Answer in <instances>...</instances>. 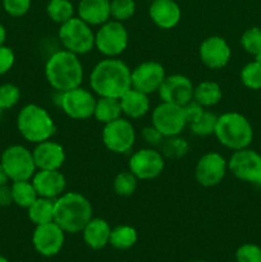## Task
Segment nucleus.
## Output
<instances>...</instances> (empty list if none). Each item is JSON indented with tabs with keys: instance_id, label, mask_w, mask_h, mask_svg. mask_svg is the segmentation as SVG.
Returning <instances> with one entry per match:
<instances>
[{
	"instance_id": "obj_1",
	"label": "nucleus",
	"mask_w": 261,
	"mask_h": 262,
	"mask_svg": "<svg viewBox=\"0 0 261 262\" xmlns=\"http://www.w3.org/2000/svg\"><path fill=\"white\" fill-rule=\"evenodd\" d=\"M90 87L99 97L120 99L132 87L129 67L118 58L102 59L92 68Z\"/></svg>"
},
{
	"instance_id": "obj_2",
	"label": "nucleus",
	"mask_w": 261,
	"mask_h": 262,
	"mask_svg": "<svg viewBox=\"0 0 261 262\" xmlns=\"http://www.w3.org/2000/svg\"><path fill=\"white\" fill-rule=\"evenodd\" d=\"M83 66L78 55L68 50L55 51L45 64V78L58 92L77 89L83 82Z\"/></svg>"
},
{
	"instance_id": "obj_3",
	"label": "nucleus",
	"mask_w": 261,
	"mask_h": 262,
	"mask_svg": "<svg viewBox=\"0 0 261 262\" xmlns=\"http://www.w3.org/2000/svg\"><path fill=\"white\" fill-rule=\"evenodd\" d=\"M94 217V209L83 194L78 192H64L54 204V222L66 233L76 234L83 230Z\"/></svg>"
},
{
	"instance_id": "obj_4",
	"label": "nucleus",
	"mask_w": 261,
	"mask_h": 262,
	"mask_svg": "<svg viewBox=\"0 0 261 262\" xmlns=\"http://www.w3.org/2000/svg\"><path fill=\"white\" fill-rule=\"evenodd\" d=\"M17 128L26 141L35 145L51 140L56 132V124L51 115L37 104H27L19 110Z\"/></svg>"
},
{
	"instance_id": "obj_5",
	"label": "nucleus",
	"mask_w": 261,
	"mask_h": 262,
	"mask_svg": "<svg viewBox=\"0 0 261 262\" xmlns=\"http://www.w3.org/2000/svg\"><path fill=\"white\" fill-rule=\"evenodd\" d=\"M214 136L220 145L237 151L251 145L253 140V129L250 120L245 115L229 112L217 117Z\"/></svg>"
},
{
	"instance_id": "obj_6",
	"label": "nucleus",
	"mask_w": 261,
	"mask_h": 262,
	"mask_svg": "<svg viewBox=\"0 0 261 262\" xmlns=\"http://www.w3.org/2000/svg\"><path fill=\"white\" fill-rule=\"evenodd\" d=\"M59 41L64 50L84 55L95 48V33L91 26L79 17H73L59 27Z\"/></svg>"
},
{
	"instance_id": "obj_7",
	"label": "nucleus",
	"mask_w": 261,
	"mask_h": 262,
	"mask_svg": "<svg viewBox=\"0 0 261 262\" xmlns=\"http://www.w3.org/2000/svg\"><path fill=\"white\" fill-rule=\"evenodd\" d=\"M129 42V35L123 22L109 19L99 26L95 33V48L106 58H118L125 51Z\"/></svg>"
},
{
	"instance_id": "obj_8",
	"label": "nucleus",
	"mask_w": 261,
	"mask_h": 262,
	"mask_svg": "<svg viewBox=\"0 0 261 262\" xmlns=\"http://www.w3.org/2000/svg\"><path fill=\"white\" fill-rule=\"evenodd\" d=\"M0 163L12 182L31 181L33 174L37 171L32 151L22 145H12L5 148Z\"/></svg>"
},
{
	"instance_id": "obj_9",
	"label": "nucleus",
	"mask_w": 261,
	"mask_h": 262,
	"mask_svg": "<svg viewBox=\"0 0 261 262\" xmlns=\"http://www.w3.org/2000/svg\"><path fill=\"white\" fill-rule=\"evenodd\" d=\"M102 143L113 154H127L136 142V130L132 123L120 117L104 124L101 133Z\"/></svg>"
},
{
	"instance_id": "obj_10",
	"label": "nucleus",
	"mask_w": 261,
	"mask_h": 262,
	"mask_svg": "<svg viewBox=\"0 0 261 262\" xmlns=\"http://www.w3.org/2000/svg\"><path fill=\"white\" fill-rule=\"evenodd\" d=\"M95 104L96 99L94 94L81 86L60 92L59 96V106L64 114L76 120H84L94 117Z\"/></svg>"
},
{
	"instance_id": "obj_11",
	"label": "nucleus",
	"mask_w": 261,
	"mask_h": 262,
	"mask_svg": "<svg viewBox=\"0 0 261 262\" xmlns=\"http://www.w3.org/2000/svg\"><path fill=\"white\" fill-rule=\"evenodd\" d=\"M165 168V159L160 151L153 147L141 148L130 155L128 170L141 181H151L161 176Z\"/></svg>"
},
{
	"instance_id": "obj_12",
	"label": "nucleus",
	"mask_w": 261,
	"mask_h": 262,
	"mask_svg": "<svg viewBox=\"0 0 261 262\" xmlns=\"http://www.w3.org/2000/svg\"><path fill=\"white\" fill-rule=\"evenodd\" d=\"M151 124L164 136H179L187 127L183 107L161 101L151 114Z\"/></svg>"
},
{
	"instance_id": "obj_13",
	"label": "nucleus",
	"mask_w": 261,
	"mask_h": 262,
	"mask_svg": "<svg viewBox=\"0 0 261 262\" xmlns=\"http://www.w3.org/2000/svg\"><path fill=\"white\" fill-rule=\"evenodd\" d=\"M228 169L240 181L261 184V155L246 147L233 152L228 161Z\"/></svg>"
},
{
	"instance_id": "obj_14",
	"label": "nucleus",
	"mask_w": 261,
	"mask_h": 262,
	"mask_svg": "<svg viewBox=\"0 0 261 262\" xmlns=\"http://www.w3.org/2000/svg\"><path fill=\"white\" fill-rule=\"evenodd\" d=\"M228 170V161L219 152H206L199 159L194 168V178L200 186L211 188L223 182Z\"/></svg>"
},
{
	"instance_id": "obj_15",
	"label": "nucleus",
	"mask_w": 261,
	"mask_h": 262,
	"mask_svg": "<svg viewBox=\"0 0 261 262\" xmlns=\"http://www.w3.org/2000/svg\"><path fill=\"white\" fill-rule=\"evenodd\" d=\"M66 241V232L55 222L36 225L32 234V245L35 250L45 257L58 255Z\"/></svg>"
},
{
	"instance_id": "obj_16",
	"label": "nucleus",
	"mask_w": 261,
	"mask_h": 262,
	"mask_svg": "<svg viewBox=\"0 0 261 262\" xmlns=\"http://www.w3.org/2000/svg\"><path fill=\"white\" fill-rule=\"evenodd\" d=\"M165 77V69L160 63L143 61L130 71V83L132 89L150 95L158 92Z\"/></svg>"
},
{
	"instance_id": "obj_17",
	"label": "nucleus",
	"mask_w": 261,
	"mask_h": 262,
	"mask_svg": "<svg viewBox=\"0 0 261 262\" xmlns=\"http://www.w3.org/2000/svg\"><path fill=\"white\" fill-rule=\"evenodd\" d=\"M193 91L194 84L188 77L183 74H171L165 77L158 94L161 101L183 106L193 100Z\"/></svg>"
},
{
	"instance_id": "obj_18",
	"label": "nucleus",
	"mask_w": 261,
	"mask_h": 262,
	"mask_svg": "<svg viewBox=\"0 0 261 262\" xmlns=\"http://www.w3.org/2000/svg\"><path fill=\"white\" fill-rule=\"evenodd\" d=\"M200 60L210 69H222L229 63L232 50L222 36L212 35L205 38L199 48Z\"/></svg>"
},
{
	"instance_id": "obj_19",
	"label": "nucleus",
	"mask_w": 261,
	"mask_h": 262,
	"mask_svg": "<svg viewBox=\"0 0 261 262\" xmlns=\"http://www.w3.org/2000/svg\"><path fill=\"white\" fill-rule=\"evenodd\" d=\"M32 155L37 170H60L66 161L63 146L53 140L36 143Z\"/></svg>"
},
{
	"instance_id": "obj_20",
	"label": "nucleus",
	"mask_w": 261,
	"mask_h": 262,
	"mask_svg": "<svg viewBox=\"0 0 261 262\" xmlns=\"http://www.w3.org/2000/svg\"><path fill=\"white\" fill-rule=\"evenodd\" d=\"M31 182L38 197L45 199L56 200L67 188V179L60 170H37Z\"/></svg>"
},
{
	"instance_id": "obj_21",
	"label": "nucleus",
	"mask_w": 261,
	"mask_h": 262,
	"mask_svg": "<svg viewBox=\"0 0 261 262\" xmlns=\"http://www.w3.org/2000/svg\"><path fill=\"white\" fill-rule=\"evenodd\" d=\"M148 17L156 27L171 30L182 19V9L176 0H153L148 7Z\"/></svg>"
},
{
	"instance_id": "obj_22",
	"label": "nucleus",
	"mask_w": 261,
	"mask_h": 262,
	"mask_svg": "<svg viewBox=\"0 0 261 262\" xmlns=\"http://www.w3.org/2000/svg\"><path fill=\"white\" fill-rule=\"evenodd\" d=\"M77 13L91 27L101 26L110 19V0H81Z\"/></svg>"
},
{
	"instance_id": "obj_23",
	"label": "nucleus",
	"mask_w": 261,
	"mask_h": 262,
	"mask_svg": "<svg viewBox=\"0 0 261 262\" xmlns=\"http://www.w3.org/2000/svg\"><path fill=\"white\" fill-rule=\"evenodd\" d=\"M110 233L112 228L109 223L101 217H92L82 230L84 243L92 250H102L106 247L109 245Z\"/></svg>"
},
{
	"instance_id": "obj_24",
	"label": "nucleus",
	"mask_w": 261,
	"mask_h": 262,
	"mask_svg": "<svg viewBox=\"0 0 261 262\" xmlns=\"http://www.w3.org/2000/svg\"><path fill=\"white\" fill-rule=\"evenodd\" d=\"M122 113L130 119H140L150 112L148 95L130 87L119 99Z\"/></svg>"
},
{
	"instance_id": "obj_25",
	"label": "nucleus",
	"mask_w": 261,
	"mask_h": 262,
	"mask_svg": "<svg viewBox=\"0 0 261 262\" xmlns=\"http://www.w3.org/2000/svg\"><path fill=\"white\" fill-rule=\"evenodd\" d=\"M222 97V87L216 82L204 81L200 82L197 86H194L193 100L196 102H199L202 107L215 106V105L219 104Z\"/></svg>"
},
{
	"instance_id": "obj_26",
	"label": "nucleus",
	"mask_w": 261,
	"mask_h": 262,
	"mask_svg": "<svg viewBox=\"0 0 261 262\" xmlns=\"http://www.w3.org/2000/svg\"><path fill=\"white\" fill-rule=\"evenodd\" d=\"M122 114L119 99H114V97H99V99H96L94 118L99 123L107 124L113 120L119 119Z\"/></svg>"
},
{
	"instance_id": "obj_27",
	"label": "nucleus",
	"mask_w": 261,
	"mask_h": 262,
	"mask_svg": "<svg viewBox=\"0 0 261 262\" xmlns=\"http://www.w3.org/2000/svg\"><path fill=\"white\" fill-rule=\"evenodd\" d=\"M54 204H55V200L37 197L36 201L27 209L28 219L35 225H42L54 222Z\"/></svg>"
},
{
	"instance_id": "obj_28",
	"label": "nucleus",
	"mask_w": 261,
	"mask_h": 262,
	"mask_svg": "<svg viewBox=\"0 0 261 262\" xmlns=\"http://www.w3.org/2000/svg\"><path fill=\"white\" fill-rule=\"evenodd\" d=\"M137 230L130 225H118L113 228L110 233L109 245L115 250L125 251L132 248L137 243Z\"/></svg>"
},
{
	"instance_id": "obj_29",
	"label": "nucleus",
	"mask_w": 261,
	"mask_h": 262,
	"mask_svg": "<svg viewBox=\"0 0 261 262\" xmlns=\"http://www.w3.org/2000/svg\"><path fill=\"white\" fill-rule=\"evenodd\" d=\"M10 188H12L13 204L22 207V209H28L38 197L31 181L13 182Z\"/></svg>"
},
{
	"instance_id": "obj_30",
	"label": "nucleus",
	"mask_w": 261,
	"mask_h": 262,
	"mask_svg": "<svg viewBox=\"0 0 261 262\" xmlns=\"http://www.w3.org/2000/svg\"><path fill=\"white\" fill-rule=\"evenodd\" d=\"M160 146L161 155L164 158L171 159V160H178V159L184 158L189 151V143L187 142L186 138L181 137V135L165 137Z\"/></svg>"
},
{
	"instance_id": "obj_31",
	"label": "nucleus",
	"mask_w": 261,
	"mask_h": 262,
	"mask_svg": "<svg viewBox=\"0 0 261 262\" xmlns=\"http://www.w3.org/2000/svg\"><path fill=\"white\" fill-rule=\"evenodd\" d=\"M46 13L53 22L60 26L74 17V7L71 0H49Z\"/></svg>"
},
{
	"instance_id": "obj_32",
	"label": "nucleus",
	"mask_w": 261,
	"mask_h": 262,
	"mask_svg": "<svg viewBox=\"0 0 261 262\" xmlns=\"http://www.w3.org/2000/svg\"><path fill=\"white\" fill-rule=\"evenodd\" d=\"M217 115L214 114L209 110H204L201 115L197 118L194 122H192L189 125V129L194 136L199 137H209L215 133V128H216Z\"/></svg>"
},
{
	"instance_id": "obj_33",
	"label": "nucleus",
	"mask_w": 261,
	"mask_h": 262,
	"mask_svg": "<svg viewBox=\"0 0 261 262\" xmlns=\"http://www.w3.org/2000/svg\"><path fill=\"white\" fill-rule=\"evenodd\" d=\"M137 181L136 176L130 173L129 170L120 171L117 174L113 182V189H114L115 194L119 197H129L135 193L136 188H137Z\"/></svg>"
},
{
	"instance_id": "obj_34",
	"label": "nucleus",
	"mask_w": 261,
	"mask_h": 262,
	"mask_svg": "<svg viewBox=\"0 0 261 262\" xmlns=\"http://www.w3.org/2000/svg\"><path fill=\"white\" fill-rule=\"evenodd\" d=\"M136 13L135 0H110V17L118 22L130 19Z\"/></svg>"
},
{
	"instance_id": "obj_35",
	"label": "nucleus",
	"mask_w": 261,
	"mask_h": 262,
	"mask_svg": "<svg viewBox=\"0 0 261 262\" xmlns=\"http://www.w3.org/2000/svg\"><path fill=\"white\" fill-rule=\"evenodd\" d=\"M241 81L250 90H261V64L251 61L241 71Z\"/></svg>"
},
{
	"instance_id": "obj_36",
	"label": "nucleus",
	"mask_w": 261,
	"mask_h": 262,
	"mask_svg": "<svg viewBox=\"0 0 261 262\" xmlns=\"http://www.w3.org/2000/svg\"><path fill=\"white\" fill-rule=\"evenodd\" d=\"M241 45L246 53L255 56L261 51V28L251 27L241 36Z\"/></svg>"
},
{
	"instance_id": "obj_37",
	"label": "nucleus",
	"mask_w": 261,
	"mask_h": 262,
	"mask_svg": "<svg viewBox=\"0 0 261 262\" xmlns=\"http://www.w3.org/2000/svg\"><path fill=\"white\" fill-rule=\"evenodd\" d=\"M20 99V90L13 83L0 84V109H12L18 104Z\"/></svg>"
},
{
	"instance_id": "obj_38",
	"label": "nucleus",
	"mask_w": 261,
	"mask_h": 262,
	"mask_svg": "<svg viewBox=\"0 0 261 262\" xmlns=\"http://www.w3.org/2000/svg\"><path fill=\"white\" fill-rule=\"evenodd\" d=\"M237 262H261V247L253 243H246L235 252Z\"/></svg>"
},
{
	"instance_id": "obj_39",
	"label": "nucleus",
	"mask_w": 261,
	"mask_h": 262,
	"mask_svg": "<svg viewBox=\"0 0 261 262\" xmlns=\"http://www.w3.org/2000/svg\"><path fill=\"white\" fill-rule=\"evenodd\" d=\"M5 13L12 17H23L27 14L32 5V0H2Z\"/></svg>"
},
{
	"instance_id": "obj_40",
	"label": "nucleus",
	"mask_w": 261,
	"mask_h": 262,
	"mask_svg": "<svg viewBox=\"0 0 261 262\" xmlns=\"http://www.w3.org/2000/svg\"><path fill=\"white\" fill-rule=\"evenodd\" d=\"M15 61V54L9 46H0V76L7 74L13 68Z\"/></svg>"
},
{
	"instance_id": "obj_41",
	"label": "nucleus",
	"mask_w": 261,
	"mask_h": 262,
	"mask_svg": "<svg viewBox=\"0 0 261 262\" xmlns=\"http://www.w3.org/2000/svg\"><path fill=\"white\" fill-rule=\"evenodd\" d=\"M141 137H142V140L145 141L146 145H148L150 147L160 146L161 142H163V140L165 138L158 129H156L155 127H154L153 124L143 128L142 132H141Z\"/></svg>"
},
{
	"instance_id": "obj_42",
	"label": "nucleus",
	"mask_w": 261,
	"mask_h": 262,
	"mask_svg": "<svg viewBox=\"0 0 261 262\" xmlns=\"http://www.w3.org/2000/svg\"><path fill=\"white\" fill-rule=\"evenodd\" d=\"M183 112H184V117H186L187 120V125L191 124L192 122L197 119L200 115L204 113L205 107H202L199 102H196L194 100H191L189 102H187L186 105H183Z\"/></svg>"
},
{
	"instance_id": "obj_43",
	"label": "nucleus",
	"mask_w": 261,
	"mask_h": 262,
	"mask_svg": "<svg viewBox=\"0 0 261 262\" xmlns=\"http://www.w3.org/2000/svg\"><path fill=\"white\" fill-rule=\"evenodd\" d=\"M13 204L12 188L8 184L0 186V207H8Z\"/></svg>"
},
{
	"instance_id": "obj_44",
	"label": "nucleus",
	"mask_w": 261,
	"mask_h": 262,
	"mask_svg": "<svg viewBox=\"0 0 261 262\" xmlns=\"http://www.w3.org/2000/svg\"><path fill=\"white\" fill-rule=\"evenodd\" d=\"M8 181H9V178H8L7 173H5L4 168H3L2 163H0V186H4V184H8Z\"/></svg>"
},
{
	"instance_id": "obj_45",
	"label": "nucleus",
	"mask_w": 261,
	"mask_h": 262,
	"mask_svg": "<svg viewBox=\"0 0 261 262\" xmlns=\"http://www.w3.org/2000/svg\"><path fill=\"white\" fill-rule=\"evenodd\" d=\"M5 40H7V30L3 26V23H0V46L4 45Z\"/></svg>"
},
{
	"instance_id": "obj_46",
	"label": "nucleus",
	"mask_w": 261,
	"mask_h": 262,
	"mask_svg": "<svg viewBox=\"0 0 261 262\" xmlns=\"http://www.w3.org/2000/svg\"><path fill=\"white\" fill-rule=\"evenodd\" d=\"M255 61H257L258 64H261V51L255 55Z\"/></svg>"
},
{
	"instance_id": "obj_47",
	"label": "nucleus",
	"mask_w": 261,
	"mask_h": 262,
	"mask_svg": "<svg viewBox=\"0 0 261 262\" xmlns=\"http://www.w3.org/2000/svg\"><path fill=\"white\" fill-rule=\"evenodd\" d=\"M0 262H9V261H8V258L5 257V256L0 255Z\"/></svg>"
},
{
	"instance_id": "obj_48",
	"label": "nucleus",
	"mask_w": 261,
	"mask_h": 262,
	"mask_svg": "<svg viewBox=\"0 0 261 262\" xmlns=\"http://www.w3.org/2000/svg\"><path fill=\"white\" fill-rule=\"evenodd\" d=\"M2 114H3V110L0 109V119H2Z\"/></svg>"
},
{
	"instance_id": "obj_49",
	"label": "nucleus",
	"mask_w": 261,
	"mask_h": 262,
	"mask_svg": "<svg viewBox=\"0 0 261 262\" xmlns=\"http://www.w3.org/2000/svg\"><path fill=\"white\" fill-rule=\"evenodd\" d=\"M192 262H206V261H192Z\"/></svg>"
},
{
	"instance_id": "obj_50",
	"label": "nucleus",
	"mask_w": 261,
	"mask_h": 262,
	"mask_svg": "<svg viewBox=\"0 0 261 262\" xmlns=\"http://www.w3.org/2000/svg\"><path fill=\"white\" fill-rule=\"evenodd\" d=\"M151 2H153V0H151Z\"/></svg>"
}]
</instances>
